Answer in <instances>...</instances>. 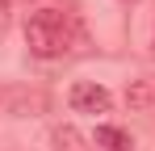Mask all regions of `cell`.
<instances>
[{
  "label": "cell",
  "instance_id": "obj_1",
  "mask_svg": "<svg viewBox=\"0 0 155 151\" xmlns=\"http://www.w3.org/2000/svg\"><path fill=\"white\" fill-rule=\"evenodd\" d=\"M80 42V17L71 8H34L25 17V46L34 59H63Z\"/></svg>",
  "mask_w": 155,
  "mask_h": 151
},
{
  "label": "cell",
  "instance_id": "obj_2",
  "mask_svg": "<svg viewBox=\"0 0 155 151\" xmlns=\"http://www.w3.org/2000/svg\"><path fill=\"white\" fill-rule=\"evenodd\" d=\"M67 105L76 109V113H109L113 109V97H109V88H101V84H92V80H80V84H71V92H67Z\"/></svg>",
  "mask_w": 155,
  "mask_h": 151
},
{
  "label": "cell",
  "instance_id": "obj_3",
  "mask_svg": "<svg viewBox=\"0 0 155 151\" xmlns=\"http://www.w3.org/2000/svg\"><path fill=\"white\" fill-rule=\"evenodd\" d=\"M0 105H8V113H29V109H46V97L25 92V88H8V92H0Z\"/></svg>",
  "mask_w": 155,
  "mask_h": 151
},
{
  "label": "cell",
  "instance_id": "obj_4",
  "mask_svg": "<svg viewBox=\"0 0 155 151\" xmlns=\"http://www.w3.org/2000/svg\"><path fill=\"white\" fill-rule=\"evenodd\" d=\"M126 105L134 113H151L155 109V80H134L126 88Z\"/></svg>",
  "mask_w": 155,
  "mask_h": 151
},
{
  "label": "cell",
  "instance_id": "obj_5",
  "mask_svg": "<svg viewBox=\"0 0 155 151\" xmlns=\"http://www.w3.org/2000/svg\"><path fill=\"white\" fill-rule=\"evenodd\" d=\"M97 147H105V151H134V143H130V134L122 126H97Z\"/></svg>",
  "mask_w": 155,
  "mask_h": 151
},
{
  "label": "cell",
  "instance_id": "obj_6",
  "mask_svg": "<svg viewBox=\"0 0 155 151\" xmlns=\"http://www.w3.org/2000/svg\"><path fill=\"white\" fill-rule=\"evenodd\" d=\"M51 143H54V151H88V143H84V134L76 126H54Z\"/></svg>",
  "mask_w": 155,
  "mask_h": 151
},
{
  "label": "cell",
  "instance_id": "obj_7",
  "mask_svg": "<svg viewBox=\"0 0 155 151\" xmlns=\"http://www.w3.org/2000/svg\"><path fill=\"white\" fill-rule=\"evenodd\" d=\"M8 25H13V0H0V38L8 34Z\"/></svg>",
  "mask_w": 155,
  "mask_h": 151
},
{
  "label": "cell",
  "instance_id": "obj_8",
  "mask_svg": "<svg viewBox=\"0 0 155 151\" xmlns=\"http://www.w3.org/2000/svg\"><path fill=\"white\" fill-rule=\"evenodd\" d=\"M151 55H155V25H151Z\"/></svg>",
  "mask_w": 155,
  "mask_h": 151
}]
</instances>
